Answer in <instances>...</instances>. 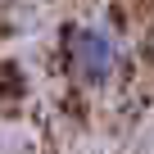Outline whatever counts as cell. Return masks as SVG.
<instances>
[{
    "label": "cell",
    "mask_w": 154,
    "mask_h": 154,
    "mask_svg": "<svg viewBox=\"0 0 154 154\" xmlns=\"http://www.w3.org/2000/svg\"><path fill=\"white\" fill-rule=\"evenodd\" d=\"M72 63H77V72L86 82H104L109 68H113V41L100 36L95 27H82L72 36Z\"/></svg>",
    "instance_id": "1"
}]
</instances>
